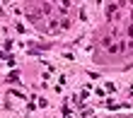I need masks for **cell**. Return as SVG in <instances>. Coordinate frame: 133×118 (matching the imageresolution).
<instances>
[{
  "label": "cell",
  "instance_id": "cell-1",
  "mask_svg": "<svg viewBox=\"0 0 133 118\" xmlns=\"http://www.w3.org/2000/svg\"><path fill=\"white\" fill-rule=\"evenodd\" d=\"M131 92H133V89H131Z\"/></svg>",
  "mask_w": 133,
  "mask_h": 118
}]
</instances>
